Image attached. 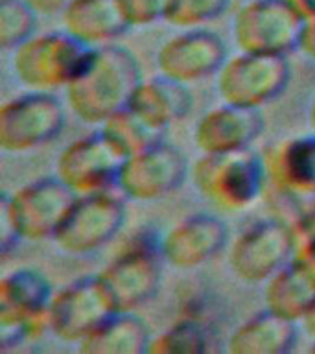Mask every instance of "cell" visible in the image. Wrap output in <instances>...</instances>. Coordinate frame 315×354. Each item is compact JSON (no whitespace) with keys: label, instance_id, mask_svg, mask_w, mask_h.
<instances>
[{"label":"cell","instance_id":"obj_1","mask_svg":"<svg viewBox=\"0 0 315 354\" xmlns=\"http://www.w3.org/2000/svg\"><path fill=\"white\" fill-rule=\"evenodd\" d=\"M142 80V71L133 52L115 43L94 46L88 65L65 88L66 102L76 118L102 126L131 105Z\"/></svg>","mask_w":315,"mask_h":354},{"label":"cell","instance_id":"obj_2","mask_svg":"<svg viewBox=\"0 0 315 354\" xmlns=\"http://www.w3.org/2000/svg\"><path fill=\"white\" fill-rule=\"evenodd\" d=\"M190 174L201 198L227 212L249 209L264 196L267 187L264 155L251 148L201 153Z\"/></svg>","mask_w":315,"mask_h":354},{"label":"cell","instance_id":"obj_3","mask_svg":"<svg viewBox=\"0 0 315 354\" xmlns=\"http://www.w3.org/2000/svg\"><path fill=\"white\" fill-rule=\"evenodd\" d=\"M164 264L162 236L142 231L129 238L96 275L116 312H135L157 295Z\"/></svg>","mask_w":315,"mask_h":354},{"label":"cell","instance_id":"obj_4","mask_svg":"<svg viewBox=\"0 0 315 354\" xmlns=\"http://www.w3.org/2000/svg\"><path fill=\"white\" fill-rule=\"evenodd\" d=\"M94 46L83 43L63 28L59 32L35 33L13 50V71L30 91L66 88L88 65Z\"/></svg>","mask_w":315,"mask_h":354},{"label":"cell","instance_id":"obj_5","mask_svg":"<svg viewBox=\"0 0 315 354\" xmlns=\"http://www.w3.org/2000/svg\"><path fill=\"white\" fill-rule=\"evenodd\" d=\"M54 290L37 270L21 268L0 281V345L17 348L50 332L48 306Z\"/></svg>","mask_w":315,"mask_h":354},{"label":"cell","instance_id":"obj_6","mask_svg":"<svg viewBox=\"0 0 315 354\" xmlns=\"http://www.w3.org/2000/svg\"><path fill=\"white\" fill-rule=\"evenodd\" d=\"M126 196L118 188L79 194L55 232V245L74 257H85L118 236L126 223Z\"/></svg>","mask_w":315,"mask_h":354},{"label":"cell","instance_id":"obj_7","mask_svg":"<svg viewBox=\"0 0 315 354\" xmlns=\"http://www.w3.org/2000/svg\"><path fill=\"white\" fill-rule=\"evenodd\" d=\"M65 124V107L54 93L30 91L2 105L0 146L8 153H26L55 140Z\"/></svg>","mask_w":315,"mask_h":354},{"label":"cell","instance_id":"obj_8","mask_svg":"<svg viewBox=\"0 0 315 354\" xmlns=\"http://www.w3.org/2000/svg\"><path fill=\"white\" fill-rule=\"evenodd\" d=\"M295 234L289 223L271 216L243 229L229 251L231 271L247 284H262L295 257Z\"/></svg>","mask_w":315,"mask_h":354},{"label":"cell","instance_id":"obj_9","mask_svg":"<svg viewBox=\"0 0 315 354\" xmlns=\"http://www.w3.org/2000/svg\"><path fill=\"white\" fill-rule=\"evenodd\" d=\"M292 77L287 55L243 52L232 55L218 72L221 102L262 109L276 100Z\"/></svg>","mask_w":315,"mask_h":354},{"label":"cell","instance_id":"obj_10","mask_svg":"<svg viewBox=\"0 0 315 354\" xmlns=\"http://www.w3.org/2000/svg\"><path fill=\"white\" fill-rule=\"evenodd\" d=\"M304 21L287 0H249L238 10L232 32L243 52L289 55L298 50Z\"/></svg>","mask_w":315,"mask_h":354},{"label":"cell","instance_id":"obj_11","mask_svg":"<svg viewBox=\"0 0 315 354\" xmlns=\"http://www.w3.org/2000/svg\"><path fill=\"white\" fill-rule=\"evenodd\" d=\"M76 196L59 177L54 176L28 183L13 196L4 194L2 199L22 240L43 242L54 240Z\"/></svg>","mask_w":315,"mask_h":354},{"label":"cell","instance_id":"obj_12","mask_svg":"<svg viewBox=\"0 0 315 354\" xmlns=\"http://www.w3.org/2000/svg\"><path fill=\"white\" fill-rule=\"evenodd\" d=\"M124 160L126 157L98 129L77 138L61 151L55 162V176L77 196L104 192L118 188Z\"/></svg>","mask_w":315,"mask_h":354},{"label":"cell","instance_id":"obj_13","mask_svg":"<svg viewBox=\"0 0 315 354\" xmlns=\"http://www.w3.org/2000/svg\"><path fill=\"white\" fill-rule=\"evenodd\" d=\"M188 174L187 155L173 144L160 140L124 160L118 190L133 201H157L181 188Z\"/></svg>","mask_w":315,"mask_h":354},{"label":"cell","instance_id":"obj_14","mask_svg":"<svg viewBox=\"0 0 315 354\" xmlns=\"http://www.w3.org/2000/svg\"><path fill=\"white\" fill-rule=\"evenodd\" d=\"M115 312L98 275L79 277L50 301V332L61 342L79 345Z\"/></svg>","mask_w":315,"mask_h":354},{"label":"cell","instance_id":"obj_15","mask_svg":"<svg viewBox=\"0 0 315 354\" xmlns=\"http://www.w3.org/2000/svg\"><path fill=\"white\" fill-rule=\"evenodd\" d=\"M227 57L225 41L212 30L190 28L170 37L157 52L159 74L181 83H195L218 76Z\"/></svg>","mask_w":315,"mask_h":354},{"label":"cell","instance_id":"obj_16","mask_svg":"<svg viewBox=\"0 0 315 354\" xmlns=\"http://www.w3.org/2000/svg\"><path fill=\"white\" fill-rule=\"evenodd\" d=\"M262 131V111L221 102L199 118L193 129V142L201 153H227L251 148Z\"/></svg>","mask_w":315,"mask_h":354},{"label":"cell","instance_id":"obj_17","mask_svg":"<svg viewBox=\"0 0 315 354\" xmlns=\"http://www.w3.org/2000/svg\"><path fill=\"white\" fill-rule=\"evenodd\" d=\"M229 227L218 216L192 214L171 227L162 236V257L177 270H193L223 251Z\"/></svg>","mask_w":315,"mask_h":354},{"label":"cell","instance_id":"obj_18","mask_svg":"<svg viewBox=\"0 0 315 354\" xmlns=\"http://www.w3.org/2000/svg\"><path fill=\"white\" fill-rule=\"evenodd\" d=\"M267 185L298 198L315 196V131L282 140L264 153Z\"/></svg>","mask_w":315,"mask_h":354},{"label":"cell","instance_id":"obj_19","mask_svg":"<svg viewBox=\"0 0 315 354\" xmlns=\"http://www.w3.org/2000/svg\"><path fill=\"white\" fill-rule=\"evenodd\" d=\"M66 32L90 46H104L129 30L118 0H70L61 13Z\"/></svg>","mask_w":315,"mask_h":354},{"label":"cell","instance_id":"obj_20","mask_svg":"<svg viewBox=\"0 0 315 354\" xmlns=\"http://www.w3.org/2000/svg\"><path fill=\"white\" fill-rule=\"evenodd\" d=\"M193 96L187 83H181L164 74L142 80L133 96V109L153 126L166 131L171 124L182 120L192 111Z\"/></svg>","mask_w":315,"mask_h":354},{"label":"cell","instance_id":"obj_21","mask_svg":"<svg viewBox=\"0 0 315 354\" xmlns=\"http://www.w3.org/2000/svg\"><path fill=\"white\" fill-rule=\"evenodd\" d=\"M297 323L265 308L232 332L231 354H286L297 345Z\"/></svg>","mask_w":315,"mask_h":354},{"label":"cell","instance_id":"obj_22","mask_svg":"<svg viewBox=\"0 0 315 354\" xmlns=\"http://www.w3.org/2000/svg\"><path fill=\"white\" fill-rule=\"evenodd\" d=\"M151 334L135 312H115L79 343L85 354H144L149 353Z\"/></svg>","mask_w":315,"mask_h":354},{"label":"cell","instance_id":"obj_23","mask_svg":"<svg viewBox=\"0 0 315 354\" xmlns=\"http://www.w3.org/2000/svg\"><path fill=\"white\" fill-rule=\"evenodd\" d=\"M265 308L300 323L315 301V279L293 259L265 282Z\"/></svg>","mask_w":315,"mask_h":354},{"label":"cell","instance_id":"obj_24","mask_svg":"<svg viewBox=\"0 0 315 354\" xmlns=\"http://www.w3.org/2000/svg\"><path fill=\"white\" fill-rule=\"evenodd\" d=\"M99 129L126 159L164 140V131L146 120L133 107H126L113 115Z\"/></svg>","mask_w":315,"mask_h":354},{"label":"cell","instance_id":"obj_25","mask_svg":"<svg viewBox=\"0 0 315 354\" xmlns=\"http://www.w3.org/2000/svg\"><path fill=\"white\" fill-rule=\"evenodd\" d=\"M209 328L195 317L177 321L168 330L151 339L149 353L173 354V353H204L210 348Z\"/></svg>","mask_w":315,"mask_h":354},{"label":"cell","instance_id":"obj_26","mask_svg":"<svg viewBox=\"0 0 315 354\" xmlns=\"http://www.w3.org/2000/svg\"><path fill=\"white\" fill-rule=\"evenodd\" d=\"M37 13L24 0H0V46L15 50L35 35Z\"/></svg>","mask_w":315,"mask_h":354},{"label":"cell","instance_id":"obj_27","mask_svg":"<svg viewBox=\"0 0 315 354\" xmlns=\"http://www.w3.org/2000/svg\"><path fill=\"white\" fill-rule=\"evenodd\" d=\"M231 0H168L164 21L179 30L204 28L220 19Z\"/></svg>","mask_w":315,"mask_h":354},{"label":"cell","instance_id":"obj_28","mask_svg":"<svg viewBox=\"0 0 315 354\" xmlns=\"http://www.w3.org/2000/svg\"><path fill=\"white\" fill-rule=\"evenodd\" d=\"M127 24L131 28L149 26L164 21L168 0H118Z\"/></svg>","mask_w":315,"mask_h":354},{"label":"cell","instance_id":"obj_29","mask_svg":"<svg viewBox=\"0 0 315 354\" xmlns=\"http://www.w3.org/2000/svg\"><path fill=\"white\" fill-rule=\"evenodd\" d=\"M21 242V234H19L15 223L11 220L8 205H6V201L2 199V201H0V251H2V257H4V259L6 257H10Z\"/></svg>","mask_w":315,"mask_h":354},{"label":"cell","instance_id":"obj_30","mask_svg":"<svg viewBox=\"0 0 315 354\" xmlns=\"http://www.w3.org/2000/svg\"><path fill=\"white\" fill-rule=\"evenodd\" d=\"M293 259L297 260L298 264L315 279V234L304 238V240H298Z\"/></svg>","mask_w":315,"mask_h":354},{"label":"cell","instance_id":"obj_31","mask_svg":"<svg viewBox=\"0 0 315 354\" xmlns=\"http://www.w3.org/2000/svg\"><path fill=\"white\" fill-rule=\"evenodd\" d=\"M37 15L54 17L61 15L66 10V6L70 4V0H24Z\"/></svg>","mask_w":315,"mask_h":354},{"label":"cell","instance_id":"obj_32","mask_svg":"<svg viewBox=\"0 0 315 354\" xmlns=\"http://www.w3.org/2000/svg\"><path fill=\"white\" fill-rule=\"evenodd\" d=\"M298 50L308 57H312V59H315V19L309 22H304Z\"/></svg>","mask_w":315,"mask_h":354},{"label":"cell","instance_id":"obj_33","mask_svg":"<svg viewBox=\"0 0 315 354\" xmlns=\"http://www.w3.org/2000/svg\"><path fill=\"white\" fill-rule=\"evenodd\" d=\"M287 2L304 22L315 19V0H287Z\"/></svg>","mask_w":315,"mask_h":354},{"label":"cell","instance_id":"obj_34","mask_svg":"<svg viewBox=\"0 0 315 354\" xmlns=\"http://www.w3.org/2000/svg\"><path fill=\"white\" fill-rule=\"evenodd\" d=\"M300 325H303L304 332H306V334H308V336L315 342V301L314 304L309 306L308 312L304 314L303 319H300Z\"/></svg>","mask_w":315,"mask_h":354},{"label":"cell","instance_id":"obj_35","mask_svg":"<svg viewBox=\"0 0 315 354\" xmlns=\"http://www.w3.org/2000/svg\"><path fill=\"white\" fill-rule=\"evenodd\" d=\"M309 126H312V131H315V100L312 104V109H309Z\"/></svg>","mask_w":315,"mask_h":354}]
</instances>
